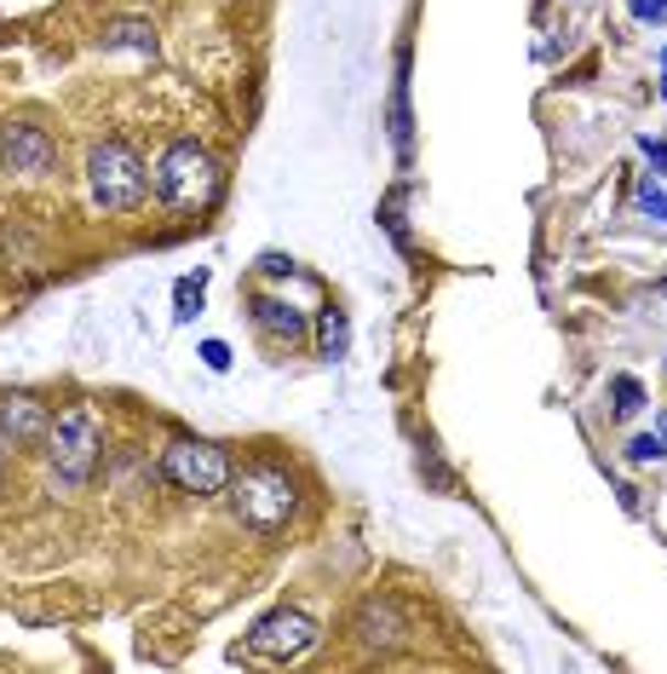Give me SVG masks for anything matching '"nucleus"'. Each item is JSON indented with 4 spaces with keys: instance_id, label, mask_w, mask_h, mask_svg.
Wrapping results in <instances>:
<instances>
[{
    "instance_id": "7ed1b4c3",
    "label": "nucleus",
    "mask_w": 667,
    "mask_h": 674,
    "mask_svg": "<svg viewBox=\"0 0 667 674\" xmlns=\"http://www.w3.org/2000/svg\"><path fill=\"white\" fill-rule=\"evenodd\" d=\"M156 191H162L167 208H185V214L208 208L219 196V167H214V156L196 139H178V144L162 150V162H156Z\"/></svg>"
},
{
    "instance_id": "4be33fe9",
    "label": "nucleus",
    "mask_w": 667,
    "mask_h": 674,
    "mask_svg": "<svg viewBox=\"0 0 667 674\" xmlns=\"http://www.w3.org/2000/svg\"><path fill=\"white\" fill-rule=\"evenodd\" d=\"M0 467H7V438H0Z\"/></svg>"
},
{
    "instance_id": "a211bd4d",
    "label": "nucleus",
    "mask_w": 667,
    "mask_h": 674,
    "mask_svg": "<svg viewBox=\"0 0 667 674\" xmlns=\"http://www.w3.org/2000/svg\"><path fill=\"white\" fill-rule=\"evenodd\" d=\"M638 150H645V162L656 167V180H661V173H667V139H650L645 133V139H638Z\"/></svg>"
},
{
    "instance_id": "aec40b11",
    "label": "nucleus",
    "mask_w": 667,
    "mask_h": 674,
    "mask_svg": "<svg viewBox=\"0 0 667 674\" xmlns=\"http://www.w3.org/2000/svg\"><path fill=\"white\" fill-rule=\"evenodd\" d=\"M260 265H265V271H271V278H288V271H294V260H282V254H265V260H260Z\"/></svg>"
},
{
    "instance_id": "412c9836",
    "label": "nucleus",
    "mask_w": 667,
    "mask_h": 674,
    "mask_svg": "<svg viewBox=\"0 0 667 674\" xmlns=\"http://www.w3.org/2000/svg\"><path fill=\"white\" fill-rule=\"evenodd\" d=\"M661 98H667V46H661Z\"/></svg>"
},
{
    "instance_id": "1a4fd4ad",
    "label": "nucleus",
    "mask_w": 667,
    "mask_h": 674,
    "mask_svg": "<svg viewBox=\"0 0 667 674\" xmlns=\"http://www.w3.org/2000/svg\"><path fill=\"white\" fill-rule=\"evenodd\" d=\"M403 634H408V622H403V611H397V599H363L357 606V640L369 645V652H397L403 645Z\"/></svg>"
},
{
    "instance_id": "f257e3e1",
    "label": "nucleus",
    "mask_w": 667,
    "mask_h": 674,
    "mask_svg": "<svg viewBox=\"0 0 667 674\" xmlns=\"http://www.w3.org/2000/svg\"><path fill=\"white\" fill-rule=\"evenodd\" d=\"M144 162L127 139H105L87 150V196L98 214H127L144 203Z\"/></svg>"
},
{
    "instance_id": "9d476101",
    "label": "nucleus",
    "mask_w": 667,
    "mask_h": 674,
    "mask_svg": "<svg viewBox=\"0 0 667 674\" xmlns=\"http://www.w3.org/2000/svg\"><path fill=\"white\" fill-rule=\"evenodd\" d=\"M253 323H260L265 335H276V340H299L305 335V312L288 306V300H276V294H253Z\"/></svg>"
},
{
    "instance_id": "ddd939ff",
    "label": "nucleus",
    "mask_w": 667,
    "mask_h": 674,
    "mask_svg": "<svg viewBox=\"0 0 667 674\" xmlns=\"http://www.w3.org/2000/svg\"><path fill=\"white\" fill-rule=\"evenodd\" d=\"M317 340H322V358H346V346H351L346 312H322V317H317Z\"/></svg>"
},
{
    "instance_id": "423d86ee",
    "label": "nucleus",
    "mask_w": 667,
    "mask_h": 674,
    "mask_svg": "<svg viewBox=\"0 0 667 674\" xmlns=\"http://www.w3.org/2000/svg\"><path fill=\"white\" fill-rule=\"evenodd\" d=\"M317 640H322L317 622L305 617V611H288V606H282V611H265V617L248 629V645H253L260 657H271V663H294V657L311 652Z\"/></svg>"
},
{
    "instance_id": "f8f14e48",
    "label": "nucleus",
    "mask_w": 667,
    "mask_h": 674,
    "mask_svg": "<svg viewBox=\"0 0 667 674\" xmlns=\"http://www.w3.org/2000/svg\"><path fill=\"white\" fill-rule=\"evenodd\" d=\"M201 294H208V271L196 265L190 278H178V283H173V317H178V323H190V317L201 312Z\"/></svg>"
},
{
    "instance_id": "4468645a",
    "label": "nucleus",
    "mask_w": 667,
    "mask_h": 674,
    "mask_svg": "<svg viewBox=\"0 0 667 674\" xmlns=\"http://www.w3.org/2000/svg\"><path fill=\"white\" fill-rule=\"evenodd\" d=\"M667 456V421L656 433H633V444H627V461L633 467H650V461H661Z\"/></svg>"
},
{
    "instance_id": "39448f33",
    "label": "nucleus",
    "mask_w": 667,
    "mask_h": 674,
    "mask_svg": "<svg viewBox=\"0 0 667 674\" xmlns=\"http://www.w3.org/2000/svg\"><path fill=\"white\" fill-rule=\"evenodd\" d=\"M162 472L178 490H190V496H219L230 485V456L219 444H208V438H178L162 456Z\"/></svg>"
},
{
    "instance_id": "dca6fc26",
    "label": "nucleus",
    "mask_w": 667,
    "mask_h": 674,
    "mask_svg": "<svg viewBox=\"0 0 667 674\" xmlns=\"http://www.w3.org/2000/svg\"><path fill=\"white\" fill-rule=\"evenodd\" d=\"M633 203H638V214H645V219L667 225V191H661L656 180H645V185H638V196H633Z\"/></svg>"
},
{
    "instance_id": "f3484780",
    "label": "nucleus",
    "mask_w": 667,
    "mask_h": 674,
    "mask_svg": "<svg viewBox=\"0 0 667 674\" xmlns=\"http://www.w3.org/2000/svg\"><path fill=\"white\" fill-rule=\"evenodd\" d=\"M201 363H208L214 374H225L230 369V346L225 340H201Z\"/></svg>"
},
{
    "instance_id": "6ab92c4d",
    "label": "nucleus",
    "mask_w": 667,
    "mask_h": 674,
    "mask_svg": "<svg viewBox=\"0 0 667 674\" xmlns=\"http://www.w3.org/2000/svg\"><path fill=\"white\" fill-rule=\"evenodd\" d=\"M633 18L638 23H667V0H633Z\"/></svg>"
},
{
    "instance_id": "2eb2a0df",
    "label": "nucleus",
    "mask_w": 667,
    "mask_h": 674,
    "mask_svg": "<svg viewBox=\"0 0 667 674\" xmlns=\"http://www.w3.org/2000/svg\"><path fill=\"white\" fill-rule=\"evenodd\" d=\"M610 398H615V415H638V410H645V387H638L633 374H615Z\"/></svg>"
},
{
    "instance_id": "20e7f679",
    "label": "nucleus",
    "mask_w": 667,
    "mask_h": 674,
    "mask_svg": "<svg viewBox=\"0 0 667 674\" xmlns=\"http://www.w3.org/2000/svg\"><path fill=\"white\" fill-rule=\"evenodd\" d=\"M98 456H105V433H98L92 410H69L53 421V433H46V461H53L58 485H87Z\"/></svg>"
},
{
    "instance_id": "9b49d317",
    "label": "nucleus",
    "mask_w": 667,
    "mask_h": 674,
    "mask_svg": "<svg viewBox=\"0 0 667 674\" xmlns=\"http://www.w3.org/2000/svg\"><path fill=\"white\" fill-rule=\"evenodd\" d=\"M105 46H127V53H156V30H150V23H139V18H121V23H110V30H105Z\"/></svg>"
},
{
    "instance_id": "0eeeda50",
    "label": "nucleus",
    "mask_w": 667,
    "mask_h": 674,
    "mask_svg": "<svg viewBox=\"0 0 667 674\" xmlns=\"http://www.w3.org/2000/svg\"><path fill=\"white\" fill-rule=\"evenodd\" d=\"M0 167L23 173V180H41V173L58 167V144L41 128H30V121H12V128H0Z\"/></svg>"
},
{
    "instance_id": "6e6552de",
    "label": "nucleus",
    "mask_w": 667,
    "mask_h": 674,
    "mask_svg": "<svg viewBox=\"0 0 667 674\" xmlns=\"http://www.w3.org/2000/svg\"><path fill=\"white\" fill-rule=\"evenodd\" d=\"M46 433H53V415H46V404H35V398H23V392L0 398V438H7L12 449L46 444Z\"/></svg>"
},
{
    "instance_id": "f03ea898",
    "label": "nucleus",
    "mask_w": 667,
    "mask_h": 674,
    "mask_svg": "<svg viewBox=\"0 0 667 674\" xmlns=\"http://www.w3.org/2000/svg\"><path fill=\"white\" fill-rule=\"evenodd\" d=\"M230 508H237V519L248 524V531L260 536H276L282 524L294 519L299 496H294V479L276 467H248L242 479H230Z\"/></svg>"
}]
</instances>
